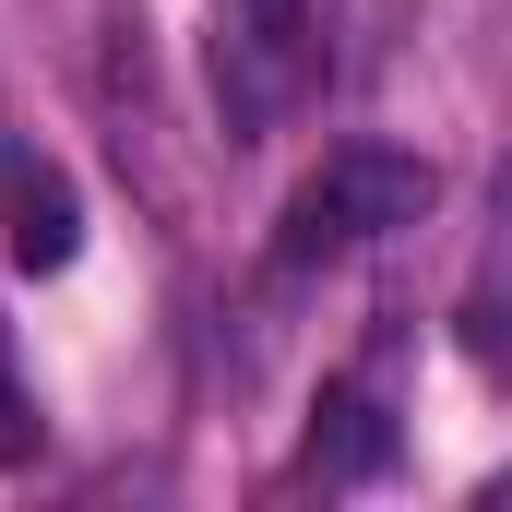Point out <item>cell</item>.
<instances>
[{
  "label": "cell",
  "mask_w": 512,
  "mask_h": 512,
  "mask_svg": "<svg viewBox=\"0 0 512 512\" xmlns=\"http://www.w3.org/2000/svg\"><path fill=\"white\" fill-rule=\"evenodd\" d=\"M0 239L24 274H60V262L84 251V203H72V179L48 167V155H24V143H0Z\"/></svg>",
  "instance_id": "6da1fadb"
},
{
  "label": "cell",
  "mask_w": 512,
  "mask_h": 512,
  "mask_svg": "<svg viewBox=\"0 0 512 512\" xmlns=\"http://www.w3.org/2000/svg\"><path fill=\"white\" fill-rule=\"evenodd\" d=\"M310 465H322V477H382V465H393L382 393H358V382L322 393V405H310Z\"/></svg>",
  "instance_id": "7a4b0ae2"
},
{
  "label": "cell",
  "mask_w": 512,
  "mask_h": 512,
  "mask_svg": "<svg viewBox=\"0 0 512 512\" xmlns=\"http://www.w3.org/2000/svg\"><path fill=\"white\" fill-rule=\"evenodd\" d=\"M322 179H334V203L358 215V239H370V227H417V215H429V167H417V155H334Z\"/></svg>",
  "instance_id": "3957f363"
},
{
  "label": "cell",
  "mask_w": 512,
  "mask_h": 512,
  "mask_svg": "<svg viewBox=\"0 0 512 512\" xmlns=\"http://www.w3.org/2000/svg\"><path fill=\"white\" fill-rule=\"evenodd\" d=\"M346 239H358V215L334 203V179H310V191L286 203V227H274V262H286V274H310V262L346 251Z\"/></svg>",
  "instance_id": "277c9868"
},
{
  "label": "cell",
  "mask_w": 512,
  "mask_h": 512,
  "mask_svg": "<svg viewBox=\"0 0 512 512\" xmlns=\"http://www.w3.org/2000/svg\"><path fill=\"white\" fill-rule=\"evenodd\" d=\"M36 441H48V417H36V393L12 382V358H0V465H36Z\"/></svg>",
  "instance_id": "5b68a950"
}]
</instances>
